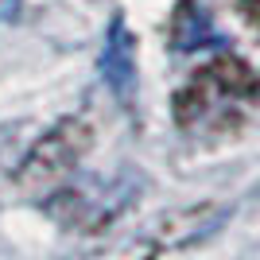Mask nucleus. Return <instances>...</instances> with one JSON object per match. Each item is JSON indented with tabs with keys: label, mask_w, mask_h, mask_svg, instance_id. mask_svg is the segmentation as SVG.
Masks as SVG:
<instances>
[{
	"label": "nucleus",
	"mask_w": 260,
	"mask_h": 260,
	"mask_svg": "<svg viewBox=\"0 0 260 260\" xmlns=\"http://www.w3.org/2000/svg\"><path fill=\"white\" fill-rule=\"evenodd\" d=\"M101 74H105L109 89H113L120 101H132V93H136V43H132L124 20H113V27H109V35H105Z\"/></svg>",
	"instance_id": "obj_1"
},
{
	"label": "nucleus",
	"mask_w": 260,
	"mask_h": 260,
	"mask_svg": "<svg viewBox=\"0 0 260 260\" xmlns=\"http://www.w3.org/2000/svg\"><path fill=\"white\" fill-rule=\"evenodd\" d=\"M175 47L179 51H202V47H217V31L210 16L198 8L194 0H186L179 8V20H175Z\"/></svg>",
	"instance_id": "obj_2"
},
{
	"label": "nucleus",
	"mask_w": 260,
	"mask_h": 260,
	"mask_svg": "<svg viewBox=\"0 0 260 260\" xmlns=\"http://www.w3.org/2000/svg\"><path fill=\"white\" fill-rule=\"evenodd\" d=\"M245 4H249V8H252V16L260 20V0H245Z\"/></svg>",
	"instance_id": "obj_3"
}]
</instances>
